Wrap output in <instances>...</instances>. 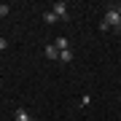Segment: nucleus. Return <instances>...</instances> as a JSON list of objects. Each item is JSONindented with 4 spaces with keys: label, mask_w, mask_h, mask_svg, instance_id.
<instances>
[{
    "label": "nucleus",
    "mask_w": 121,
    "mask_h": 121,
    "mask_svg": "<svg viewBox=\"0 0 121 121\" xmlns=\"http://www.w3.org/2000/svg\"><path fill=\"white\" fill-rule=\"evenodd\" d=\"M43 54H46V59H59V51H56L54 43H48V46L43 48Z\"/></svg>",
    "instance_id": "20e7f679"
},
{
    "label": "nucleus",
    "mask_w": 121,
    "mask_h": 121,
    "mask_svg": "<svg viewBox=\"0 0 121 121\" xmlns=\"http://www.w3.org/2000/svg\"><path fill=\"white\" fill-rule=\"evenodd\" d=\"M54 46H56V51H67V48H70V40H67V38H62V35H59V38L54 40Z\"/></svg>",
    "instance_id": "39448f33"
},
{
    "label": "nucleus",
    "mask_w": 121,
    "mask_h": 121,
    "mask_svg": "<svg viewBox=\"0 0 121 121\" xmlns=\"http://www.w3.org/2000/svg\"><path fill=\"white\" fill-rule=\"evenodd\" d=\"M118 32H121V27H118Z\"/></svg>",
    "instance_id": "9b49d317"
},
{
    "label": "nucleus",
    "mask_w": 121,
    "mask_h": 121,
    "mask_svg": "<svg viewBox=\"0 0 121 121\" xmlns=\"http://www.w3.org/2000/svg\"><path fill=\"white\" fill-rule=\"evenodd\" d=\"M54 16H56V19H62V22H67V3H65V0L54 3Z\"/></svg>",
    "instance_id": "f03ea898"
},
{
    "label": "nucleus",
    "mask_w": 121,
    "mask_h": 121,
    "mask_svg": "<svg viewBox=\"0 0 121 121\" xmlns=\"http://www.w3.org/2000/svg\"><path fill=\"white\" fill-rule=\"evenodd\" d=\"M43 22H46V24H54V22H56L54 11H46V13H43Z\"/></svg>",
    "instance_id": "0eeeda50"
},
{
    "label": "nucleus",
    "mask_w": 121,
    "mask_h": 121,
    "mask_svg": "<svg viewBox=\"0 0 121 121\" xmlns=\"http://www.w3.org/2000/svg\"><path fill=\"white\" fill-rule=\"evenodd\" d=\"M8 11H11L8 3H0V16H8Z\"/></svg>",
    "instance_id": "6e6552de"
},
{
    "label": "nucleus",
    "mask_w": 121,
    "mask_h": 121,
    "mask_svg": "<svg viewBox=\"0 0 121 121\" xmlns=\"http://www.w3.org/2000/svg\"><path fill=\"white\" fill-rule=\"evenodd\" d=\"M102 22L108 24L110 30H118V27H121V16H118V11H116V8H108V11H105V19H102Z\"/></svg>",
    "instance_id": "f257e3e1"
},
{
    "label": "nucleus",
    "mask_w": 121,
    "mask_h": 121,
    "mask_svg": "<svg viewBox=\"0 0 121 121\" xmlns=\"http://www.w3.org/2000/svg\"><path fill=\"white\" fill-rule=\"evenodd\" d=\"M59 62H65V65L73 62V51H70V48H67V51H59Z\"/></svg>",
    "instance_id": "423d86ee"
},
{
    "label": "nucleus",
    "mask_w": 121,
    "mask_h": 121,
    "mask_svg": "<svg viewBox=\"0 0 121 121\" xmlns=\"http://www.w3.org/2000/svg\"><path fill=\"white\" fill-rule=\"evenodd\" d=\"M116 11H118V16H121V5H116Z\"/></svg>",
    "instance_id": "9d476101"
},
{
    "label": "nucleus",
    "mask_w": 121,
    "mask_h": 121,
    "mask_svg": "<svg viewBox=\"0 0 121 121\" xmlns=\"http://www.w3.org/2000/svg\"><path fill=\"white\" fill-rule=\"evenodd\" d=\"M13 118H16V121H35V118H32L24 108H16V110H13Z\"/></svg>",
    "instance_id": "7ed1b4c3"
},
{
    "label": "nucleus",
    "mask_w": 121,
    "mask_h": 121,
    "mask_svg": "<svg viewBox=\"0 0 121 121\" xmlns=\"http://www.w3.org/2000/svg\"><path fill=\"white\" fill-rule=\"evenodd\" d=\"M5 48H8V40H5V38H0V51H5Z\"/></svg>",
    "instance_id": "1a4fd4ad"
}]
</instances>
